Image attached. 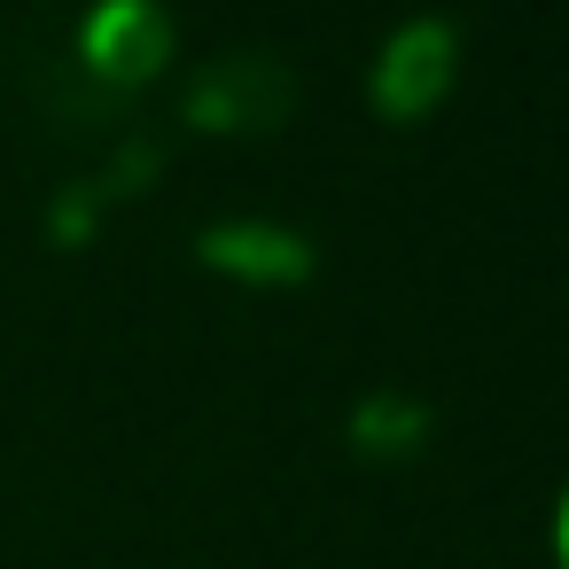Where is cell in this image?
<instances>
[{"mask_svg":"<svg viewBox=\"0 0 569 569\" xmlns=\"http://www.w3.org/2000/svg\"><path fill=\"white\" fill-rule=\"evenodd\" d=\"M289 71L281 63H266V56H227V63H211L203 71V87H196V118L203 126H227V133H242V126H281L289 118Z\"/></svg>","mask_w":569,"mask_h":569,"instance_id":"3","label":"cell"},{"mask_svg":"<svg viewBox=\"0 0 569 569\" xmlns=\"http://www.w3.org/2000/svg\"><path fill=\"white\" fill-rule=\"evenodd\" d=\"M452 71H460V32L445 17H413L375 56V110L382 118H429L445 102Z\"/></svg>","mask_w":569,"mask_h":569,"instance_id":"1","label":"cell"},{"mask_svg":"<svg viewBox=\"0 0 569 569\" xmlns=\"http://www.w3.org/2000/svg\"><path fill=\"white\" fill-rule=\"evenodd\" d=\"M87 63L110 87H141L172 63V17L157 0H102L87 17Z\"/></svg>","mask_w":569,"mask_h":569,"instance_id":"2","label":"cell"},{"mask_svg":"<svg viewBox=\"0 0 569 569\" xmlns=\"http://www.w3.org/2000/svg\"><path fill=\"white\" fill-rule=\"evenodd\" d=\"M553 538H561V569H569V499H561V530Z\"/></svg>","mask_w":569,"mask_h":569,"instance_id":"5","label":"cell"},{"mask_svg":"<svg viewBox=\"0 0 569 569\" xmlns=\"http://www.w3.org/2000/svg\"><path fill=\"white\" fill-rule=\"evenodd\" d=\"M203 258L219 273H242V281H305L312 273V250L289 227H219L203 242Z\"/></svg>","mask_w":569,"mask_h":569,"instance_id":"4","label":"cell"}]
</instances>
